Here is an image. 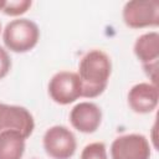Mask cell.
<instances>
[{"instance_id": "6da1fadb", "label": "cell", "mask_w": 159, "mask_h": 159, "mask_svg": "<svg viewBox=\"0 0 159 159\" xmlns=\"http://www.w3.org/2000/svg\"><path fill=\"white\" fill-rule=\"evenodd\" d=\"M112 73V61L102 50L88 51L80 61L78 77L82 84V97L96 98L101 96L107 86Z\"/></svg>"}, {"instance_id": "7a4b0ae2", "label": "cell", "mask_w": 159, "mask_h": 159, "mask_svg": "<svg viewBox=\"0 0 159 159\" xmlns=\"http://www.w3.org/2000/svg\"><path fill=\"white\" fill-rule=\"evenodd\" d=\"M40 40L37 24L26 17H19L6 24L2 31V41L7 50L15 53L31 51Z\"/></svg>"}, {"instance_id": "3957f363", "label": "cell", "mask_w": 159, "mask_h": 159, "mask_svg": "<svg viewBox=\"0 0 159 159\" xmlns=\"http://www.w3.org/2000/svg\"><path fill=\"white\" fill-rule=\"evenodd\" d=\"M122 17L130 29L157 27L159 25V1L132 0L124 4Z\"/></svg>"}, {"instance_id": "277c9868", "label": "cell", "mask_w": 159, "mask_h": 159, "mask_svg": "<svg viewBox=\"0 0 159 159\" xmlns=\"http://www.w3.org/2000/svg\"><path fill=\"white\" fill-rule=\"evenodd\" d=\"M46 154L52 159H70L77 149V140L72 130L65 125L50 127L42 138Z\"/></svg>"}, {"instance_id": "5b68a950", "label": "cell", "mask_w": 159, "mask_h": 159, "mask_svg": "<svg viewBox=\"0 0 159 159\" xmlns=\"http://www.w3.org/2000/svg\"><path fill=\"white\" fill-rule=\"evenodd\" d=\"M50 98L61 106L73 103L82 97V84L77 72L60 71L48 82Z\"/></svg>"}, {"instance_id": "8992f818", "label": "cell", "mask_w": 159, "mask_h": 159, "mask_svg": "<svg viewBox=\"0 0 159 159\" xmlns=\"http://www.w3.org/2000/svg\"><path fill=\"white\" fill-rule=\"evenodd\" d=\"M150 144L143 134H123L111 144L112 159H150Z\"/></svg>"}, {"instance_id": "52a82bcc", "label": "cell", "mask_w": 159, "mask_h": 159, "mask_svg": "<svg viewBox=\"0 0 159 159\" xmlns=\"http://www.w3.org/2000/svg\"><path fill=\"white\" fill-rule=\"evenodd\" d=\"M35 129V120L29 109L22 106L0 103V132L17 130L26 139Z\"/></svg>"}, {"instance_id": "ba28073f", "label": "cell", "mask_w": 159, "mask_h": 159, "mask_svg": "<svg viewBox=\"0 0 159 159\" xmlns=\"http://www.w3.org/2000/svg\"><path fill=\"white\" fill-rule=\"evenodd\" d=\"M70 123L81 133H94L102 123V109L93 102H80L70 112Z\"/></svg>"}, {"instance_id": "9c48e42d", "label": "cell", "mask_w": 159, "mask_h": 159, "mask_svg": "<svg viewBox=\"0 0 159 159\" xmlns=\"http://www.w3.org/2000/svg\"><path fill=\"white\" fill-rule=\"evenodd\" d=\"M128 106L139 114L153 112L158 106V87L150 82H140L134 84L128 92Z\"/></svg>"}, {"instance_id": "30bf717a", "label": "cell", "mask_w": 159, "mask_h": 159, "mask_svg": "<svg viewBox=\"0 0 159 159\" xmlns=\"http://www.w3.org/2000/svg\"><path fill=\"white\" fill-rule=\"evenodd\" d=\"M133 52L142 65H148L159 58V34L149 31L140 35L133 46Z\"/></svg>"}, {"instance_id": "8fae6325", "label": "cell", "mask_w": 159, "mask_h": 159, "mask_svg": "<svg viewBox=\"0 0 159 159\" xmlns=\"http://www.w3.org/2000/svg\"><path fill=\"white\" fill-rule=\"evenodd\" d=\"M26 138L17 130L0 132V159H22Z\"/></svg>"}, {"instance_id": "7c38bea8", "label": "cell", "mask_w": 159, "mask_h": 159, "mask_svg": "<svg viewBox=\"0 0 159 159\" xmlns=\"http://www.w3.org/2000/svg\"><path fill=\"white\" fill-rule=\"evenodd\" d=\"M80 159H108L106 144L103 142H93L87 144L82 149Z\"/></svg>"}, {"instance_id": "4fadbf2b", "label": "cell", "mask_w": 159, "mask_h": 159, "mask_svg": "<svg viewBox=\"0 0 159 159\" xmlns=\"http://www.w3.org/2000/svg\"><path fill=\"white\" fill-rule=\"evenodd\" d=\"M32 5L31 0H6L2 12L7 16H20L24 15Z\"/></svg>"}, {"instance_id": "5bb4252c", "label": "cell", "mask_w": 159, "mask_h": 159, "mask_svg": "<svg viewBox=\"0 0 159 159\" xmlns=\"http://www.w3.org/2000/svg\"><path fill=\"white\" fill-rule=\"evenodd\" d=\"M11 65L12 63L9 52L2 46H0V80L7 76V73L11 70Z\"/></svg>"}, {"instance_id": "9a60e30c", "label": "cell", "mask_w": 159, "mask_h": 159, "mask_svg": "<svg viewBox=\"0 0 159 159\" xmlns=\"http://www.w3.org/2000/svg\"><path fill=\"white\" fill-rule=\"evenodd\" d=\"M158 61L148 63V65H143V70L145 72V75L149 77V80L152 81L150 83L157 86V73H158Z\"/></svg>"}, {"instance_id": "2e32d148", "label": "cell", "mask_w": 159, "mask_h": 159, "mask_svg": "<svg viewBox=\"0 0 159 159\" xmlns=\"http://www.w3.org/2000/svg\"><path fill=\"white\" fill-rule=\"evenodd\" d=\"M5 1H6V0H0V11H2V9H4V6H5Z\"/></svg>"}, {"instance_id": "e0dca14e", "label": "cell", "mask_w": 159, "mask_h": 159, "mask_svg": "<svg viewBox=\"0 0 159 159\" xmlns=\"http://www.w3.org/2000/svg\"><path fill=\"white\" fill-rule=\"evenodd\" d=\"M0 34H1V22H0Z\"/></svg>"}]
</instances>
